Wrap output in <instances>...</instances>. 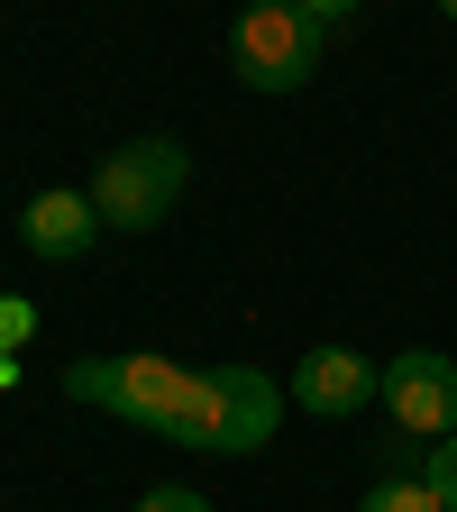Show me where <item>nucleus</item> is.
Segmentation results:
<instances>
[{
    "instance_id": "8",
    "label": "nucleus",
    "mask_w": 457,
    "mask_h": 512,
    "mask_svg": "<svg viewBox=\"0 0 457 512\" xmlns=\"http://www.w3.org/2000/svg\"><path fill=\"white\" fill-rule=\"evenodd\" d=\"M357 512H448V503H439L421 476H384V485H366V503H357Z\"/></svg>"
},
{
    "instance_id": "4",
    "label": "nucleus",
    "mask_w": 457,
    "mask_h": 512,
    "mask_svg": "<svg viewBox=\"0 0 457 512\" xmlns=\"http://www.w3.org/2000/svg\"><path fill=\"white\" fill-rule=\"evenodd\" d=\"M202 384H211V458H247V448L275 439L284 394L256 366H202Z\"/></svg>"
},
{
    "instance_id": "9",
    "label": "nucleus",
    "mask_w": 457,
    "mask_h": 512,
    "mask_svg": "<svg viewBox=\"0 0 457 512\" xmlns=\"http://www.w3.org/2000/svg\"><path fill=\"white\" fill-rule=\"evenodd\" d=\"M28 339H37V302L28 293H0V366H10Z\"/></svg>"
},
{
    "instance_id": "7",
    "label": "nucleus",
    "mask_w": 457,
    "mask_h": 512,
    "mask_svg": "<svg viewBox=\"0 0 457 512\" xmlns=\"http://www.w3.org/2000/svg\"><path fill=\"white\" fill-rule=\"evenodd\" d=\"M101 229H110V220L92 211V192H37V202L19 211V238H28L37 256H55V266H74Z\"/></svg>"
},
{
    "instance_id": "12",
    "label": "nucleus",
    "mask_w": 457,
    "mask_h": 512,
    "mask_svg": "<svg viewBox=\"0 0 457 512\" xmlns=\"http://www.w3.org/2000/svg\"><path fill=\"white\" fill-rule=\"evenodd\" d=\"M302 10H311L320 28H339V19H357V10H366V0H302Z\"/></svg>"
},
{
    "instance_id": "5",
    "label": "nucleus",
    "mask_w": 457,
    "mask_h": 512,
    "mask_svg": "<svg viewBox=\"0 0 457 512\" xmlns=\"http://www.w3.org/2000/svg\"><path fill=\"white\" fill-rule=\"evenodd\" d=\"M375 403L394 412L403 430H421V439H448V430H457V357L403 348L394 366H384V394H375Z\"/></svg>"
},
{
    "instance_id": "13",
    "label": "nucleus",
    "mask_w": 457,
    "mask_h": 512,
    "mask_svg": "<svg viewBox=\"0 0 457 512\" xmlns=\"http://www.w3.org/2000/svg\"><path fill=\"white\" fill-rule=\"evenodd\" d=\"M439 10H448V19H457V0H439Z\"/></svg>"
},
{
    "instance_id": "2",
    "label": "nucleus",
    "mask_w": 457,
    "mask_h": 512,
    "mask_svg": "<svg viewBox=\"0 0 457 512\" xmlns=\"http://www.w3.org/2000/svg\"><path fill=\"white\" fill-rule=\"evenodd\" d=\"M64 394L74 403H110L119 421L174 439V421L192 403V366H174V357H83L74 375H64Z\"/></svg>"
},
{
    "instance_id": "10",
    "label": "nucleus",
    "mask_w": 457,
    "mask_h": 512,
    "mask_svg": "<svg viewBox=\"0 0 457 512\" xmlns=\"http://www.w3.org/2000/svg\"><path fill=\"white\" fill-rule=\"evenodd\" d=\"M421 485H430V494L457 512V430H448V439H430V467H421Z\"/></svg>"
},
{
    "instance_id": "3",
    "label": "nucleus",
    "mask_w": 457,
    "mask_h": 512,
    "mask_svg": "<svg viewBox=\"0 0 457 512\" xmlns=\"http://www.w3.org/2000/svg\"><path fill=\"white\" fill-rule=\"evenodd\" d=\"M229 64H238L247 92H302L320 74V19L302 0H256L229 28Z\"/></svg>"
},
{
    "instance_id": "11",
    "label": "nucleus",
    "mask_w": 457,
    "mask_h": 512,
    "mask_svg": "<svg viewBox=\"0 0 457 512\" xmlns=\"http://www.w3.org/2000/svg\"><path fill=\"white\" fill-rule=\"evenodd\" d=\"M138 512H211L192 485H156V494H138Z\"/></svg>"
},
{
    "instance_id": "6",
    "label": "nucleus",
    "mask_w": 457,
    "mask_h": 512,
    "mask_svg": "<svg viewBox=\"0 0 457 512\" xmlns=\"http://www.w3.org/2000/svg\"><path fill=\"white\" fill-rule=\"evenodd\" d=\"M375 394H384V366H366L357 348H311V357L293 366V403L320 412V421H348V412L375 403Z\"/></svg>"
},
{
    "instance_id": "1",
    "label": "nucleus",
    "mask_w": 457,
    "mask_h": 512,
    "mask_svg": "<svg viewBox=\"0 0 457 512\" xmlns=\"http://www.w3.org/2000/svg\"><path fill=\"white\" fill-rule=\"evenodd\" d=\"M183 174H192L183 138H128V147H110L101 174H92V211H101L110 229H165L174 202H183Z\"/></svg>"
}]
</instances>
